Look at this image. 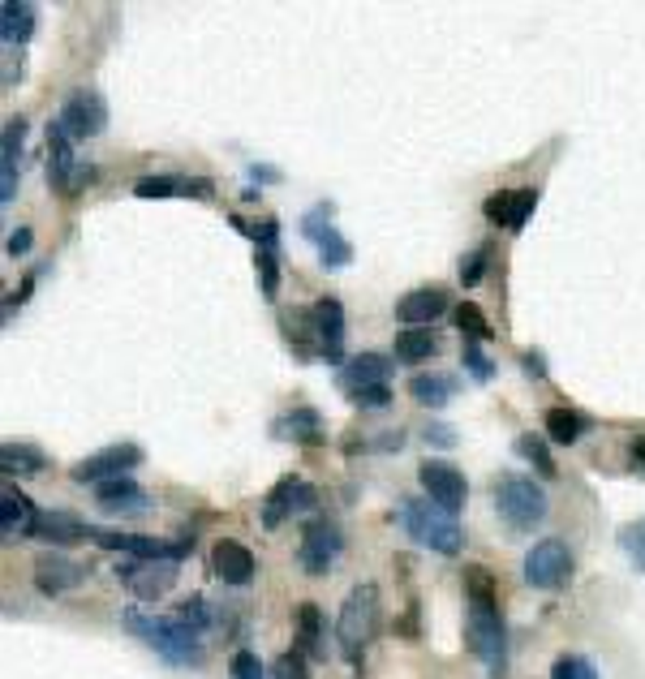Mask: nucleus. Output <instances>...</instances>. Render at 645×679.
Masks as SVG:
<instances>
[{"label":"nucleus","mask_w":645,"mask_h":679,"mask_svg":"<svg viewBox=\"0 0 645 679\" xmlns=\"http://www.w3.org/2000/svg\"><path fill=\"white\" fill-rule=\"evenodd\" d=\"M125 628L138 632L155 654L172 667H203V641L198 632L177 624V615H142V611H125Z\"/></svg>","instance_id":"obj_1"},{"label":"nucleus","mask_w":645,"mask_h":679,"mask_svg":"<svg viewBox=\"0 0 645 679\" xmlns=\"http://www.w3.org/2000/svg\"><path fill=\"white\" fill-rule=\"evenodd\" d=\"M400 529L409 533L418 546H426V551H439V555H461L465 546V529L456 525L452 512L435 508L430 499H405L400 503Z\"/></svg>","instance_id":"obj_2"},{"label":"nucleus","mask_w":645,"mask_h":679,"mask_svg":"<svg viewBox=\"0 0 645 679\" xmlns=\"http://www.w3.org/2000/svg\"><path fill=\"white\" fill-rule=\"evenodd\" d=\"M495 512L508 529L516 533H534L542 520H547V490L525 473H508V478L495 482Z\"/></svg>","instance_id":"obj_3"},{"label":"nucleus","mask_w":645,"mask_h":679,"mask_svg":"<svg viewBox=\"0 0 645 679\" xmlns=\"http://www.w3.org/2000/svg\"><path fill=\"white\" fill-rule=\"evenodd\" d=\"M379 632V589L375 585H357L349 589V598L340 606V619H336V641L344 649V658L357 662L366 654V645L375 641Z\"/></svg>","instance_id":"obj_4"},{"label":"nucleus","mask_w":645,"mask_h":679,"mask_svg":"<svg viewBox=\"0 0 645 679\" xmlns=\"http://www.w3.org/2000/svg\"><path fill=\"white\" fill-rule=\"evenodd\" d=\"M469 649L486 662V671L504 679L508 671V632L504 615H499V598H478L469 602Z\"/></svg>","instance_id":"obj_5"},{"label":"nucleus","mask_w":645,"mask_h":679,"mask_svg":"<svg viewBox=\"0 0 645 679\" xmlns=\"http://www.w3.org/2000/svg\"><path fill=\"white\" fill-rule=\"evenodd\" d=\"M48 181H52L56 194H78L95 181V168L86 160H78L74 138H69L56 121L48 125Z\"/></svg>","instance_id":"obj_6"},{"label":"nucleus","mask_w":645,"mask_h":679,"mask_svg":"<svg viewBox=\"0 0 645 679\" xmlns=\"http://www.w3.org/2000/svg\"><path fill=\"white\" fill-rule=\"evenodd\" d=\"M117 576L138 602H155L177 585L181 563L177 559H125V563H117Z\"/></svg>","instance_id":"obj_7"},{"label":"nucleus","mask_w":645,"mask_h":679,"mask_svg":"<svg viewBox=\"0 0 645 679\" xmlns=\"http://www.w3.org/2000/svg\"><path fill=\"white\" fill-rule=\"evenodd\" d=\"M56 125L65 129L69 138H99L108 129V99L91 91V86H82V91H74L61 104V112H56Z\"/></svg>","instance_id":"obj_8"},{"label":"nucleus","mask_w":645,"mask_h":679,"mask_svg":"<svg viewBox=\"0 0 645 679\" xmlns=\"http://www.w3.org/2000/svg\"><path fill=\"white\" fill-rule=\"evenodd\" d=\"M568 576H572V551H568V542L542 538L538 546H529V555H525V581L534 585V589H559V585H568Z\"/></svg>","instance_id":"obj_9"},{"label":"nucleus","mask_w":645,"mask_h":679,"mask_svg":"<svg viewBox=\"0 0 645 679\" xmlns=\"http://www.w3.org/2000/svg\"><path fill=\"white\" fill-rule=\"evenodd\" d=\"M418 482L426 490V499L435 503V508H443V512H461L465 499H469L465 473L456 469V465H448V460H422V465H418Z\"/></svg>","instance_id":"obj_10"},{"label":"nucleus","mask_w":645,"mask_h":679,"mask_svg":"<svg viewBox=\"0 0 645 679\" xmlns=\"http://www.w3.org/2000/svg\"><path fill=\"white\" fill-rule=\"evenodd\" d=\"M138 465H142L138 443H112V447H104V452L78 460V465L69 469V478L99 486V482H112V478H129V469H138Z\"/></svg>","instance_id":"obj_11"},{"label":"nucleus","mask_w":645,"mask_h":679,"mask_svg":"<svg viewBox=\"0 0 645 679\" xmlns=\"http://www.w3.org/2000/svg\"><path fill=\"white\" fill-rule=\"evenodd\" d=\"M340 551H344L340 529L332 525V520L319 516V520H310V525H306V533H301L297 559H301V568H306V576H323L340 559Z\"/></svg>","instance_id":"obj_12"},{"label":"nucleus","mask_w":645,"mask_h":679,"mask_svg":"<svg viewBox=\"0 0 645 679\" xmlns=\"http://www.w3.org/2000/svg\"><path fill=\"white\" fill-rule=\"evenodd\" d=\"M314 499H319V495H314V486H310L306 478H297V473H289V478H280L276 486L267 490V499H263V525H267V529H280L293 512H310Z\"/></svg>","instance_id":"obj_13"},{"label":"nucleus","mask_w":645,"mask_h":679,"mask_svg":"<svg viewBox=\"0 0 645 679\" xmlns=\"http://www.w3.org/2000/svg\"><path fill=\"white\" fill-rule=\"evenodd\" d=\"M306 323H310V336L319 344V353L327 361H340V349H344V306L336 297H323L314 301L306 310Z\"/></svg>","instance_id":"obj_14"},{"label":"nucleus","mask_w":645,"mask_h":679,"mask_svg":"<svg viewBox=\"0 0 645 679\" xmlns=\"http://www.w3.org/2000/svg\"><path fill=\"white\" fill-rule=\"evenodd\" d=\"M534 207H538V190H499V194H491L482 202V215L491 224H499V228H508V233H521L525 228V220L534 215Z\"/></svg>","instance_id":"obj_15"},{"label":"nucleus","mask_w":645,"mask_h":679,"mask_svg":"<svg viewBox=\"0 0 645 679\" xmlns=\"http://www.w3.org/2000/svg\"><path fill=\"white\" fill-rule=\"evenodd\" d=\"M82 581H86V568H82V563H74V559H65V555H39L35 559L39 594L61 598V594H69V589H78Z\"/></svg>","instance_id":"obj_16"},{"label":"nucleus","mask_w":645,"mask_h":679,"mask_svg":"<svg viewBox=\"0 0 645 679\" xmlns=\"http://www.w3.org/2000/svg\"><path fill=\"white\" fill-rule=\"evenodd\" d=\"M387 374H392V361H387L383 353H357V357H349L340 366L336 383L353 396V392H362V387H383Z\"/></svg>","instance_id":"obj_17"},{"label":"nucleus","mask_w":645,"mask_h":679,"mask_svg":"<svg viewBox=\"0 0 645 679\" xmlns=\"http://www.w3.org/2000/svg\"><path fill=\"white\" fill-rule=\"evenodd\" d=\"M439 314H448V293L443 288H413V293L396 301V319L405 327H430Z\"/></svg>","instance_id":"obj_18"},{"label":"nucleus","mask_w":645,"mask_h":679,"mask_svg":"<svg viewBox=\"0 0 645 679\" xmlns=\"http://www.w3.org/2000/svg\"><path fill=\"white\" fill-rule=\"evenodd\" d=\"M211 572L220 576L224 585H237V589L250 585V581H254V555H250V546L220 538V542H215V551H211Z\"/></svg>","instance_id":"obj_19"},{"label":"nucleus","mask_w":645,"mask_h":679,"mask_svg":"<svg viewBox=\"0 0 645 679\" xmlns=\"http://www.w3.org/2000/svg\"><path fill=\"white\" fill-rule=\"evenodd\" d=\"M35 520H39L35 503L26 499L22 490L5 486V495H0V538H5V542L31 538V533H35Z\"/></svg>","instance_id":"obj_20"},{"label":"nucleus","mask_w":645,"mask_h":679,"mask_svg":"<svg viewBox=\"0 0 645 679\" xmlns=\"http://www.w3.org/2000/svg\"><path fill=\"white\" fill-rule=\"evenodd\" d=\"M95 503L104 512H121V516H142L147 512V490H142L134 478H112L95 486Z\"/></svg>","instance_id":"obj_21"},{"label":"nucleus","mask_w":645,"mask_h":679,"mask_svg":"<svg viewBox=\"0 0 645 679\" xmlns=\"http://www.w3.org/2000/svg\"><path fill=\"white\" fill-rule=\"evenodd\" d=\"M138 198H207L211 181L203 177H181V172H160V177H142L134 185Z\"/></svg>","instance_id":"obj_22"},{"label":"nucleus","mask_w":645,"mask_h":679,"mask_svg":"<svg viewBox=\"0 0 645 679\" xmlns=\"http://www.w3.org/2000/svg\"><path fill=\"white\" fill-rule=\"evenodd\" d=\"M91 533H95V525H82V520L69 512H39L31 538L48 542V546H69V542H86Z\"/></svg>","instance_id":"obj_23"},{"label":"nucleus","mask_w":645,"mask_h":679,"mask_svg":"<svg viewBox=\"0 0 645 679\" xmlns=\"http://www.w3.org/2000/svg\"><path fill=\"white\" fill-rule=\"evenodd\" d=\"M297 649L306 658H327V632H323L319 602H301L297 606Z\"/></svg>","instance_id":"obj_24"},{"label":"nucleus","mask_w":645,"mask_h":679,"mask_svg":"<svg viewBox=\"0 0 645 679\" xmlns=\"http://www.w3.org/2000/svg\"><path fill=\"white\" fill-rule=\"evenodd\" d=\"M31 35H35V5L5 0V5H0V39H5L9 48H22Z\"/></svg>","instance_id":"obj_25"},{"label":"nucleus","mask_w":645,"mask_h":679,"mask_svg":"<svg viewBox=\"0 0 645 679\" xmlns=\"http://www.w3.org/2000/svg\"><path fill=\"white\" fill-rule=\"evenodd\" d=\"M409 396L426 404V409H443L452 396H456V379L452 374H439V370H426V374H413L409 379Z\"/></svg>","instance_id":"obj_26"},{"label":"nucleus","mask_w":645,"mask_h":679,"mask_svg":"<svg viewBox=\"0 0 645 679\" xmlns=\"http://www.w3.org/2000/svg\"><path fill=\"white\" fill-rule=\"evenodd\" d=\"M0 469H5L9 478H35V473L48 469V456L31 443H5L0 447Z\"/></svg>","instance_id":"obj_27"},{"label":"nucleus","mask_w":645,"mask_h":679,"mask_svg":"<svg viewBox=\"0 0 645 679\" xmlns=\"http://www.w3.org/2000/svg\"><path fill=\"white\" fill-rule=\"evenodd\" d=\"M439 349H443V340L430 327H409V331H400V336H396V357L409 361V366H413V361H430Z\"/></svg>","instance_id":"obj_28"},{"label":"nucleus","mask_w":645,"mask_h":679,"mask_svg":"<svg viewBox=\"0 0 645 679\" xmlns=\"http://www.w3.org/2000/svg\"><path fill=\"white\" fill-rule=\"evenodd\" d=\"M280 439H297V443H323V417L314 409H293L289 417L276 422Z\"/></svg>","instance_id":"obj_29"},{"label":"nucleus","mask_w":645,"mask_h":679,"mask_svg":"<svg viewBox=\"0 0 645 679\" xmlns=\"http://www.w3.org/2000/svg\"><path fill=\"white\" fill-rule=\"evenodd\" d=\"M310 241L319 245V263H323L327 271H340V267H349V263H353V245L340 237V228L327 224L323 233H314Z\"/></svg>","instance_id":"obj_30"},{"label":"nucleus","mask_w":645,"mask_h":679,"mask_svg":"<svg viewBox=\"0 0 645 679\" xmlns=\"http://www.w3.org/2000/svg\"><path fill=\"white\" fill-rule=\"evenodd\" d=\"M542 426H547V435H551L555 443H577V439L585 435V417L572 413V409H547Z\"/></svg>","instance_id":"obj_31"},{"label":"nucleus","mask_w":645,"mask_h":679,"mask_svg":"<svg viewBox=\"0 0 645 679\" xmlns=\"http://www.w3.org/2000/svg\"><path fill=\"white\" fill-rule=\"evenodd\" d=\"M512 452L521 456V460H529V465H534V469L542 473V478H555V473H559V469H555V456H551V447L542 443L538 435H516Z\"/></svg>","instance_id":"obj_32"},{"label":"nucleus","mask_w":645,"mask_h":679,"mask_svg":"<svg viewBox=\"0 0 645 679\" xmlns=\"http://www.w3.org/2000/svg\"><path fill=\"white\" fill-rule=\"evenodd\" d=\"M452 319H456V327H461V336L465 340H473V344H482V340H491L495 331H491V323H486V314L473 306V301H461V306L452 310Z\"/></svg>","instance_id":"obj_33"},{"label":"nucleus","mask_w":645,"mask_h":679,"mask_svg":"<svg viewBox=\"0 0 645 679\" xmlns=\"http://www.w3.org/2000/svg\"><path fill=\"white\" fill-rule=\"evenodd\" d=\"M22 142H26V117H9L5 121V138H0V168H18Z\"/></svg>","instance_id":"obj_34"},{"label":"nucleus","mask_w":645,"mask_h":679,"mask_svg":"<svg viewBox=\"0 0 645 679\" xmlns=\"http://www.w3.org/2000/svg\"><path fill=\"white\" fill-rule=\"evenodd\" d=\"M551 679H598V667L581 654H559L551 667Z\"/></svg>","instance_id":"obj_35"},{"label":"nucleus","mask_w":645,"mask_h":679,"mask_svg":"<svg viewBox=\"0 0 645 679\" xmlns=\"http://www.w3.org/2000/svg\"><path fill=\"white\" fill-rule=\"evenodd\" d=\"M172 615H177V624H185V628H190V632H198V637H203V632L211 628V615H207V602L203 598H185L181 606H177V611H172Z\"/></svg>","instance_id":"obj_36"},{"label":"nucleus","mask_w":645,"mask_h":679,"mask_svg":"<svg viewBox=\"0 0 645 679\" xmlns=\"http://www.w3.org/2000/svg\"><path fill=\"white\" fill-rule=\"evenodd\" d=\"M461 366L469 370V379H473V383H491V379H495V366H491V357H486V353H482V344H473V340H465Z\"/></svg>","instance_id":"obj_37"},{"label":"nucleus","mask_w":645,"mask_h":679,"mask_svg":"<svg viewBox=\"0 0 645 679\" xmlns=\"http://www.w3.org/2000/svg\"><path fill=\"white\" fill-rule=\"evenodd\" d=\"M258 280H263V297H276V288H280V250L258 245Z\"/></svg>","instance_id":"obj_38"},{"label":"nucleus","mask_w":645,"mask_h":679,"mask_svg":"<svg viewBox=\"0 0 645 679\" xmlns=\"http://www.w3.org/2000/svg\"><path fill=\"white\" fill-rule=\"evenodd\" d=\"M228 675L233 679H267V671H263V662H258L254 649H237V654L228 658Z\"/></svg>","instance_id":"obj_39"},{"label":"nucleus","mask_w":645,"mask_h":679,"mask_svg":"<svg viewBox=\"0 0 645 679\" xmlns=\"http://www.w3.org/2000/svg\"><path fill=\"white\" fill-rule=\"evenodd\" d=\"M271 679H310L306 654H301V649H289V654H280L276 667H271Z\"/></svg>","instance_id":"obj_40"},{"label":"nucleus","mask_w":645,"mask_h":679,"mask_svg":"<svg viewBox=\"0 0 645 679\" xmlns=\"http://www.w3.org/2000/svg\"><path fill=\"white\" fill-rule=\"evenodd\" d=\"M620 546L628 551V559L637 563V572H645V529L641 525H624L620 529Z\"/></svg>","instance_id":"obj_41"},{"label":"nucleus","mask_w":645,"mask_h":679,"mask_svg":"<svg viewBox=\"0 0 645 679\" xmlns=\"http://www.w3.org/2000/svg\"><path fill=\"white\" fill-rule=\"evenodd\" d=\"M486 258H491V250H486V245H478V250H473V254H465V258H461V284H465V288H473V284L482 280V271H486Z\"/></svg>","instance_id":"obj_42"},{"label":"nucleus","mask_w":645,"mask_h":679,"mask_svg":"<svg viewBox=\"0 0 645 679\" xmlns=\"http://www.w3.org/2000/svg\"><path fill=\"white\" fill-rule=\"evenodd\" d=\"M332 211H336L332 202H319V207H314V211H306V215H301V237L310 241L314 233H323V228L332 224Z\"/></svg>","instance_id":"obj_43"},{"label":"nucleus","mask_w":645,"mask_h":679,"mask_svg":"<svg viewBox=\"0 0 645 679\" xmlns=\"http://www.w3.org/2000/svg\"><path fill=\"white\" fill-rule=\"evenodd\" d=\"M353 404H357V409H387V404H392V387H362V392H353L349 396Z\"/></svg>","instance_id":"obj_44"},{"label":"nucleus","mask_w":645,"mask_h":679,"mask_svg":"<svg viewBox=\"0 0 645 679\" xmlns=\"http://www.w3.org/2000/svg\"><path fill=\"white\" fill-rule=\"evenodd\" d=\"M426 443H435V447H456V430L443 426V422H430V426H426Z\"/></svg>","instance_id":"obj_45"},{"label":"nucleus","mask_w":645,"mask_h":679,"mask_svg":"<svg viewBox=\"0 0 645 679\" xmlns=\"http://www.w3.org/2000/svg\"><path fill=\"white\" fill-rule=\"evenodd\" d=\"M521 366H525L529 379H547V357H542L538 349H529V353L521 357Z\"/></svg>","instance_id":"obj_46"},{"label":"nucleus","mask_w":645,"mask_h":679,"mask_svg":"<svg viewBox=\"0 0 645 679\" xmlns=\"http://www.w3.org/2000/svg\"><path fill=\"white\" fill-rule=\"evenodd\" d=\"M31 241H35V237H31V228H18V233L9 237V245H5V250H9V258H22L26 250H31Z\"/></svg>","instance_id":"obj_47"},{"label":"nucleus","mask_w":645,"mask_h":679,"mask_svg":"<svg viewBox=\"0 0 645 679\" xmlns=\"http://www.w3.org/2000/svg\"><path fill=\"white\" fill-rule=\"evenodd\" d=\"M375 447L379 452H400V447H405V435H400V430H387V439H379Z\"/></svg>","instance_id":"obj_48"},{"label":"nucleus","mask_w":645,"mask_h":679,"mask_svg":"<svg viewBox=\"0 0 645 679\" xmlns=\"http://www.w3.org/2000/svg\"><path fill=\"white\" fill-rule=\"evenodd\" d=\"M250 177H254V181H280V172H276V168H263V164H254V168H250Z\"/></svg>","instance_id":"obj_49"}]
</instances>
